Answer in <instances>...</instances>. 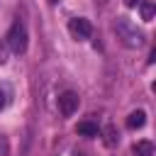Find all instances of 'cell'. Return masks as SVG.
Wrapping results in <instances>:
<instances>
[{
  "label": "cell",
  "instance_id": "cell-8",
  "mask_svg": "<svg viewBox=\"0 0 156 156\" xmlns=\"http://www.w3.org/2000/svg\"><path fill=\"white\" fill-rule=\"evenodd\" d=\"M139 10H141V20H144V22H151V20H154V5H151V2L141 0V2H139Z\"/></svg>",
  "mask_w": 156,
  "mask_h": 156
},
{
  "label": "cell",
  "instance_id": "cell-9",
  "mask_svg": "<svg viewBox=\"0 0 156 156\" xmlns=\"http://www.w3.org/2000/svg\"><path fill=\"white\" fill-rule=\"evenodd\" d=\"M117 141H119L117 129H115V127H107V129H105V144H107V146H115Z\"/></svg>",
  "mask_w": 156,
  "mask_h": 156
},
{
  "label": "cell",
  "instance_id": "cell-3",
  "mask_svg": "<svg viewBox=\"0 0 156 156\" xmlns=\"http://www.w3.org/2000/svg\"><path fill=\"white\" fill-rule=\"evenodd\" d=\"M68 32H71L73 39L85 41V39L93 37V24H90L85 17H73V20H68Z\"/></svg>",
  "mask_w": 156,
  "mask_h": 156
},
{
  "label": "cell",
  "instance_id": "cell-5",
  "mask_svg": "<svg viewBox=\"0 0 156 156\" xmlns=\"http://www.w3.org/2000/svg\"><path fill=\"white\" fill-rule=\"evenodd\" d=\"M144 124H146V112H144V110L129 112V117H127V127H129V129H141Z\"/></svg>",
  "mask_w": 156,
  "mask_h": 156
},
{
  "label": "cell",
  "instance_id": "cell-13",
  "mask_svg": "<svg viewBox=\"0 0 156 156\" xmlns=\"http://www.w3.org/2000/svg\"><path fill=\"white\" fill-rule=\"evenodd\" d=\"M5 102H7V98H5V93H2V88H0V110L5 107Z\"/></svg>",
  "mask_w": 156,
  "mask_h": 156
},
{
  "label": "cell",
  "instance_id": "cell-11",
  "mask_svg": "<svg viewBox=\"0 0 156 156\" xmlns=\"http://www.w3.org/2000/svg\"><path fill=\"white\" fill-rule=\"evenodd\" d=\"M7 54H10V49H7L5 39H0V66H5V61H7Z\"/></svg>",
  "mask_w": 156,
  "mask_h": 156
},
{
  "label": "cell",
  "instance_id": "cell-12",
  "mask_svg": "<svg viewBox=\"0 0 156 156\" xmlns=\"http://www.w3.org/2000/svg\"><path fill=\"white\" fill-rule=\"evenodd\" d=\"M139 2H141V0H124V5H127V7H136Z\"/></svg>",
  "mask_w": 156,
  "mask_h": 156
},
{
  "label": "cell",
  "instance_id": "cell-2",
  "mask_svg": "<svg viewBox=\"0 0 156 156\" xmlns=\"http://www.w3.org/2000/svg\"><path fill=\"white\" fill-rule=\"evenodd\" d=\"M27 41H29L27 27H24L22 20H17V22L10 27V32H7V37H5V44H7V49H10L12 54H24V51H27Z\"/></svg>",
  "mask_w": 156,
  "mask_h": 156
},
{
  "label": "cell",
  "instance_id": "cell-1",
  "mask_svg": "<svg viewBox=\"0 0 156 156\" xmlns=\"http://www.w3.org/2000/svg\"><path fill=\"white\" fill-rule=\"evenodd\" d=\"M115 34H117V39H119L124 46H129V49H139V46L144 44V32H141L132 20H127V17H117V22H115Z\"/></svg>",
  "mask_w": 156,
  "mask_h": 156
},
{
  "label": "cell",
  "instance_id": "cell-4",
  "mask_svg": "<svg viewBox=\"0 0 156 156\" xmlns=\"http://www.w3.org/2000/svg\"><path fill=\"white\" fill-rule=\"evenodd\" d=\"M78 105H80V98H78L73 90H63V93L58 95V112H61L63 117H71V115L78 110Z\"/></svg>",
  "mask_w": 156,
  "mask_h": 156
},
{
  "label": "cell",
  "instance_id": "cell-10",
  "mask_svg": "<svg viewBox=\"0 0 156 156\" xmlns=\"http://www.w3.org/2000/svg\"><path fill=\"white\" fill-rule=\"evenodd\" d=\"M0 156H10V141L5 134H0Z\"/></svg>",
  "mask_w": 156,
  "mask_h": 156
},
{
  "label": "cell",
  "instance_id": "cell-6",
  "mask_svg": "<svg viewBox=\"0 0 156 156\" xmlns=\"http://www.w3.org/2000/svg\"><path fill=\"white\" fill-rule=\"evenodd\" d=\"M132 151H134V156H154V144L144 139V141H136L132 146Z\"/></svg>",
  "mask_w": 156,
  "mask_h": 156
},
{
  "label": "cell",
  "instance_id": "cell-14",
  "mask_svg": "<svg viewBox=\"0 0 156 156\" xmlns=\"http://www.w3.org/2000/svg\"><path fill=\"white\" fill-rule=\"evenodd\" d=\"M71 156H85V154H83V151H78V149H76V151H73V154H71Z\"/></svg>",
  "mask_w": 156,
  "mask_h": 156
},
{
  "label": "cell",
  "instance_id": "cell-7",
  "mask_svg": "<svg viewBox=\"0 0 156 156\" xmlns=\"http://www.w3.org/2000/svg\"><path fill=\"white\" fill-rule=\"evenodd\" d=\"M78 134H80V136H98L100 129H98V124H93V122H80V124H78Z\"/></svg>",
  "mask_w": 156,
  "mask_h": 156
}]
</instances>
